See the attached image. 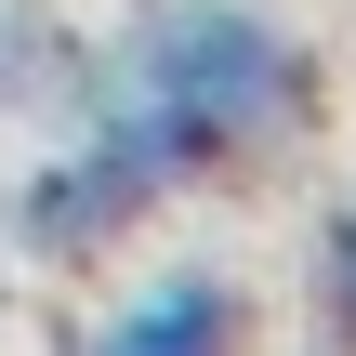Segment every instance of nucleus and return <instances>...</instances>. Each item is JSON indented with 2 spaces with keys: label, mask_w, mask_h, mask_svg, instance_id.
Wrapping results in <instances>:
<instances>
[{
  "label": "nucleus",
  "mask_w": 356,
  "mask_h": 356,
  "mask_svg": "<svg viewBox=\"0 0 356 356\" xmlns=\"http://www.w3.org/2000/svg\"><path fill=\"white\" fill-rule=\"evenodd\" d=\"M304 106H317V66H304V40H291L277 13H251V0H159V13H132L119 53L79 79V132H92L145 198L198 185V172H225V159L291 145Z\"/></svg>",
  "instance_id": "obj_1"
},
{
  "label": "nucleus",
  "mask_w": 356,
  "mask_h": 356,
  "mask_svg": "<svg viewBox=\"0 0 356 356\" xmlns=\"http://www.w3.org/2000/svg\"><path fill=\"white\" fill-rule=\"evenodd\" d=\"M251 343V304H238V277H211V264H172L159 291H132L106 330L79 356H238Z\"/></svg>",
  "instance_id": "obj_2"
},
{
  "label": "nucleus",
  "mask_w": 356,
  "mask_h": 356,
  "mask_svg": "<svg viewBox=\"0 0 356 356\" xmlns=\"http://www.w3.org/2000/svg\"><path fill=\"white\" fill-rule=\"evenodd\" d=\"M53 66H66V40H53V13H26V0H0V106H26V92H53Z\"/></svg>",
  "instance_id": "obj_3"
},
{
  "label": "nucleus",
  "mask_w": 356,
  "mask_h": 356,
  "mask_svg": "<svg viewBox=\"0 0 356 356\" xmlns=\"http://www.w3.org/2000/svg\"><path fill=\"white\" fill-rule=\"evenodd\" d=\"M317 317H330V343L356 356V211H330V238H317Z\"/></svg>",
  "instance_id": "obj_4"
}]
</instances>
